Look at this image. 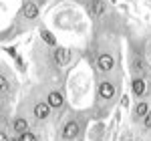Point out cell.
I'll list each match as a JSON object with an SVG mask.
<instances>
[{
  "mask_svg": "<svg viewBox=\"0 0 151 141\" xmlns=\"http://www.w3.org/2000/svg\"><path fill=\"white\" fill-rule=\"evenodd\" d=\"M117 99V83L111 79H101L97 83V101L101 105L109 107Z\"/></svg>",
  "mask_w": 151,
  "mask_h": 141,
  "instance_id": "1",
  "label": "cell"
},
{
  "mask_svg": "<svg viewBox=\"0 0 151 141\" xmlns=\"http://www.w3.org/2000/svg\"><path fill=\"white\" fill-rule=\"evenodd\" d=\"M83 131V123L81 119H69L65 121V125L60 127V137L65 141H75Z\"/></svg>",
  "mask_w": 151,
  "mask_h": 141,
  "instance_id": "2",
  "label": "cell"
},
{
  "mask_svg": "<svg viewBox=\"0 0 151 141\" xmlns=\"http://www.w3.org/2000/svg\"><path fill=\"white\" fill-rule=\"evenodd\" d=\"M95 67L99 73H103V75H109L111 70L115 69V57L111 55V53H101L97 60H95Z\"/></svg>",
  "mask_w": 151,
  "mask_h": 141,
  "instance_id": "3",
  "label": "cell"
},
{
  "mask_svg": "<svg viewBox=\"0 0 151 141\" xmlns=\"http://www.w3.org/2000/svg\"><path fill=\"white\" fill-rule=\"evenodd\" d=\"M87 10H89V16L93 20H101V18H105V14H107V4H105L103 0H89Z\"/></svg>",
  "mask_w": 151,
  "mask_h": 141,
  "instance_id": "4",
  "label": "cell"
},
{
  "mask_svg": "<svg viewBox=\"0 0 151 141\" xmlns=\"http://www.w3.org/2000/svg\"><path fill=\"white\" fill-rule=\"evenodd\" d=\"M50 113H52V107L48 105L47 101H36L32 105V117L36 121H47L50 117Z\"/></svg>",
  "mask_w": 151,
  "mask_h": 141,
  "instance_id": "5",
  "label": "cell"
},
{
  "mask_svg": "<svg viewBox=\"0 0 151 141\" xmlns=\"http://www.w3.org/2000/svg\"><path fill=\"white\" fill-rule=\"evenodd\" d=\"M24 20H28V22H35L36 18H38V14H40V8H38V4L32 2V0H28V2H24L22 4V10H20Z\"/></svg>",
  "mask_w": 151,
  "mask_h": 141,
  "instance_id": "6",
  "label": "cell"
},
{
  "mask_svg": "<svg viewBox=\"0 0 151 141\" xmlns=\"http://www.w3.org/2000/svg\"><path fill=\"white\" fill-rule=\"evenodd\" d=\"M47 103L52 107V109H57V111L63 109V107H65V93H63L60 89H50L47 93Z\"/></svg>",
  "mask_w": 151,
  "mask_h": 141,
  "instance_id": "7",
  "label": "cell"
},
{
  "mask_svg": "<svg viewBox=\"0 0 151 141\" xmlns=\"http://www.w3.org/2000/svg\"><path fill=\"white\" fill-rule=\"evenodd\" d=\"M52 60L57 63L58 67H67L70 63V50L67 47H57L52 48Z\"/></svg>",
  "mask_w": 151,
  "mask_h": 141,
  "instance_id": "8",
  "label": "cell"
},
{
  "mask_svg": "<svg viewBox=\"0 0 151 141\" xmlns=\"http://www.w3.org/2000/svg\"><path fill=\"white\" fill-rule=\"evenodd\" d=\"M10 127H12V131H14V135L18 137V135H22L26 131H30V123H28V119L24 117V115H16V117L12 119Z\"/></svg>",
  "mask_w": 151,
  "mask_h": 141,
  "instance_id": "9",
  "label": "cell"
},
{
  "mask_svg": "<svg viewBox=\"0 0 151 141\" xmlns=\"http://www.w3.org/2000/svg\"><path fill=\"white\" fill-rule=\"evenodd\" d=\"M131 93L135 95L137 99H141V97L147 95V85H145V79H143V77H139V75L133 77V81H131Z\"/></svg>",
  "mask_w": 151,
  "mask_h": 141,
  "instance_id": "10",
  "label": "cell"
},
{
  "mask_svg": "<svg viewBox=\"0 0 151 141\" xmlns=\"http://www.w3.org/2000/svg\"><path fill=\"white\" fill-rule=\"evenodd\" d=\"M149 111H151V105L147 101L135 103V107H133V121H143V119L149 115Z\"/></svg>",
  "mask_w": 151,
  "mask_h": 141,
  "instance_id": "11",
  "label": "cell"
},
{
  "mask_svg": "<svg viewBox=\"0 0 151 141\" xmlns=\"http://www.w3.org/2000/svg\"><path fill=\"white\" fill-rule=\"evenodd\" d=\"M0 91H2V97H8V95H10V91H12L10 81H8L6 73H2V75H0Z\"/></svg>",
  "mask_w": 151,
  "mask_h": 141,
  "instance_id": "12",
  "label": "cell"
},
{
  "mask_svg": "<svg viewBox=\"0 0 151 141\" xmlns=\"http://www.w3.org/2000/svg\"><path fill=\"white\" fill-rule=\"evenodd\" d=\"M131 67H133V70H135V75H139V77H141V73H145V70H147V65L143 63V59H141L139 55H137V57H133V65H131Z\"/></svg>",
  "mask_w": 151,
  "mask_h": 141,
  "instance_id": "13",
  "label": "cell"
},
{
  "mask_svg": "<svg viewBox=\"0 0 151 141\" xmlns=\"http://www.w3.org/2000/svg\"><path fill=\"white\" fill-rule=\"evenodd\" d=\"M40 38H42V40L47 42L48 47H52V48H57V47H58V45H57V38H55V36L50 35V32H48L47 28H40Z\"/></svg>",
  "mask_w": 151,
  "mask_h": 141,
  "instance_id": "14",
  "label": "cell"
},
{
  "mask_svg": "<svg viewBox=\"0 0 151 141\" xmlns=\"http://www.w3.org/2000/svg\"><path fill=\"white\" fill-rule=\"evenodd\" d=\"M16 139L18 141H38V137H36L32 131H26V133H22V135H18Z\"/></svg>",
  "mask_w": 151,
  "mask_h": 141,
  "instance_id": "15",
  "label": "cell"
},
{
  "mask_svg": "<svg viewBox=\"0 0 151 141\" xmlns=\"http://www.w3.org/2000/svg\"><path fill=\"white\" fill-rule=\"evenodd\" d=\"M143 129H147V131L151 129V111H149V115L143 119Z\"/></svg>",
  "mask_w": 151,
  "mask_h": 141,
  "instance_id": "16",
  "label": "cell"
},
{
  "mask_svg": "<svg viewBox=\"0 0 151 141\" xmlns=\"http://www.w3.org/2000/svg\"><path fill=\"white\" fill-rule=\"evenodd\" d=\"M0 141H8V137H6V131H4V129L0 131Z\"/></svg>",
  "mask_w": 151,
  "mask_h": 141,
  "instance_id": "17",
  "label": "cell"
},
{
  "mask_svg": "<svg viewBox=\"0 0 151 141\" xmlns=\"http://www.w3.org/2000/svg\"><path fill=\"white\" fill-rule=\"evenodd\" d=\"M149 59H151V47H149Z\"/></svg>",
  "mask_w": 151,
  "mask_h": 141,
  "instance_id": "18",
  "label": "cell"
},
{
  "mask_svg": "<svg viewBox=\"0 0 151 141\" xmlns=\"http://www.w3.org/2000/svg\"><path fill=\"white\" fill-rule=\"evenodd\" d=\"M149 81H151V75H149Z\"/></svg>",
  "mask_w": 151,
  "mask_h": 141,
  "instance_id": "19",
  "label": "cell"
},
{
  "mask_svg": "<svg viewBox=\"0 0 151 141\" xmlns=\"http://www.w3.org/2000/svg\"><path fill=\"white\" fill-rule=\"evenodd\" d=\"M12 141H18V139H12Z\"/></svg>",
  "mask_w": 151,
  "mask_h": 141,
  "instance_id": "20",
  "label": "cell"
}]
</instances>
